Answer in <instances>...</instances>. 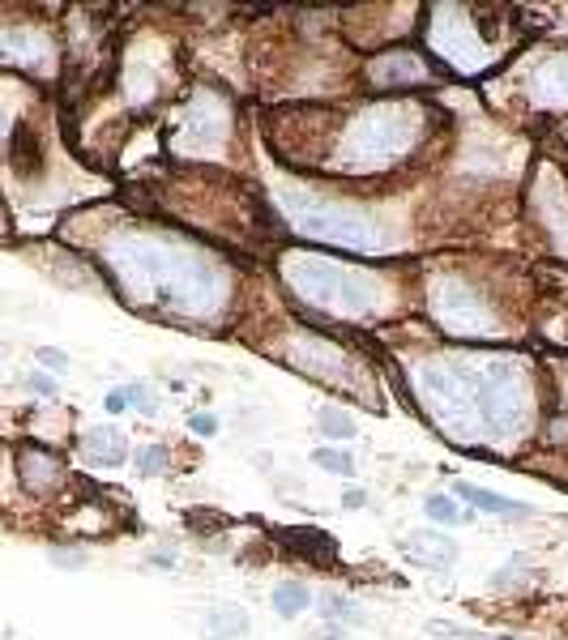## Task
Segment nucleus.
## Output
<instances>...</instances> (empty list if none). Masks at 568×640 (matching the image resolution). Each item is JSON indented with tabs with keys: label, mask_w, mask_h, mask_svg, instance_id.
I'll list each match as a JSON object with an SVG mask.
<instances>
[{
	"label": "nucleus",
	"mask_w": 568,
	"mask_h": 640,
	"mask_svg": "<svg viewBox=\"0 0 568 640\" xmlns=\"http://www.w3.org/2000/svg\"><path fill=\"white\" fill-rule=\"evenodd\" d=\"M342 504H346V508H364L368 500H364V491H346V495H342Z\"/></svg>",
	"instance_id": "obj_26"
},
{
	"label": "nucleus",
	"mask_w": 568,
	"mask_h": 640,
	"mask_svg": "<svg viewBox=\"0 0 568 640\" xmlns=\"http://www.w3.org/2000/svg\"><path fill=\"white\" fill-rule=\"evenodd\" d=\"M188 427H193L197 436H214V431H218V419H214V414H193V419H188Z\"/></svg>",
	"instance_id": "obj_24"
},
{
	"label": "nucleus",
	"mask_w": 568,
	"mask_h": 640,
	"mask_svg": "<svg viewBox=\"0 0 568 640\" xmlns=\"http://www.w3.org/2000/svg\"><path fill=\"white\" fill-rule=\"evenodd\" d=\"M18 474L26 491H52L60 478H65V461L56 453H47L39 444H22L18 448Z\"/></svg>",
	"instance_id": "obj_8"
},
{
	"label": "nucleus",
	"mask_w": 568,
	"mask_h": 640,
	"mask_svg": "<svg viewBox=\"0 0 568 640\" xmlns=\"http://www.w3.org/2000/svg\"><path fill=\"white\" fill-rule=\"evenodd\" d=\"M167 461H171V453H167V448H159V444H150V448H137V470L146 474V478L163 474V470H167Z\"/></svg>",
	"instance_id": "obj_20"
},
{
	"label": "nucleus",
	"mask_w": 568,
	"mask_h": 640,
	"mask_svg": "<svg viewBox=\"0 0 568 640\" xmlns=\"http://www.w3.org/2000/svg\"><path fill=\"white\" fill-rule=\"evenodd\" d=\"M453 495H462V500L470 508H479V512H496V517H526V512H530V504L509 500V495H496V491H487V487H475V483H466V478H457V483H453Z\"/></svg>",
	"instance_id": "obj_12"
},
{
	"label": "nucleus",
	"mask_w": 568,
	"mask_h": 640,
	"mask_svg": "<svg viewBox=\"0 0 568 640\" xmlns=\"http://www.w3.org/2000/svg\"><path fill=\"white\" fill-rule=\"evenodd\" d=\"M107 410H112V414L129 410V402H124V393H120V389H116V393H107Z\"/></svg>",
	"instance_id": "obj_25"
},
{
	"label": "nucleus",
	"mask_w": 568,
	"mask_h": 640,
	"mask_svg": "<svg viewBox=\"0 0 568 640\" xmlns=\"http://www.w3.org/2000/svg\"><path fill=\"white\" fill-rule=\"evenodd\" d=\"M299 231L325 239V244H338V248H351V252H368L376 244V235L368 227V218L351 210V205H325V201H304L295 210Z\"/></svg>",
	"instance_id": "obj_4"
},
{
	"label": "nucleus",
	"mask_w": 568,
	"mask_h": 640,
	"mask_svg": "<svg viewBox=\"0 0 568 640\" xmlns=\"http://www.w3.org/2000/svg\"><path fill=\"white\" fill-rule=\"evenodd\" d=\"M26 384H30V393H39V397H52V393H56V380L43 376V372H30Z\"/></svg>",
	"instance_id": "obj_23"
},
{
	"label": "nucleus",
	"mask_w": 568,
	"mask_h": 640,
	"mask_svg": "<svg viewBox=\"0 0 568 640\" xmlns=\"http://www.w3.org/2000/svg\"><path fill=\"white\" fill-rule=\"evenodd\" d=\"M287 278L299 295L317 308H329V312H342V316H364L376 308V286L372 278L355 274L346 265H334V261H291L287 265Z\"/></svg>",
	"instance_id": "obj_1"
},
{
	"label": "nucleus",
	"mask_w": 568,
	"mask_h": 640,
	"mask_svg": "<svg viewBox=\"0 0 568 640\" xmlns=\"http://www.w3.org/2000/svg\"><path fill=\"white\" fill-rule=\"evenodd\" d=\"M82 453L86 461H99V466H124L129 461V444L116 427H90L82 436Z\"/></svg>",
	"instance_id": "obj_10"
},
{
	"label": "nucleus",
	"mask_w": 568,
	"mask_h": 640,
	"mask_svg": "<svg viewBox=\"0 0 568 640\" xmlns=\"http://www.w3.org/2000/svg\"><path fill=\"white\" fill-rule=\"evenodd\" d=\"M410 141V116L398 107L389 111H372L351 128V141H346V154L355 163H376V158H393Z\"/></svg>",
	"instance_id": "obj_5"
},
{
	"label": "nucleus",
	"mask_w": 568,
	"mask_h": 640,
	"mask_svg": "<svg viewBox=\"0 0 568 640\" xmlns=\"http://www.w3.org/2000/svg\"><path fill=\"white\" fill-rule=\"evenodd\" d=\"M35 363L47 367V372H69V355L65 350H56V346H35Z\"/></svg>",
	"instance_id": "obj_21"
},
{
	"label": "nucleus",
	"mask_w": 568,
	"mask_h": 640,
	"mask_svg": "<svg viewBox=\"0 0 568 640\" xmlns=\"http://www.w3.org/2000/svg\"><path fill=\"white\" fill-rule=\"evenodd\" d=\"M402 555H406V564H415L423 572H449L457 564V542L449 534H440V530H415V534H406L402 542Z\"/></svg>",
	"instance_id": "obj_6"
},
{
	"label": "nucleus",
	"mask_w": 568,
	"mask_h": 640,
	"mask_svg": "<svg viewBox=\"0 0 568 640\" xmlns=\"http://www.w3.org/2000/svg\"><path fill=\"white\" fill-rule=\"evenodd\" d=\"M312 461H317L325 474H338V478H351L355 474V457L346 453V448H317Z\"/></svg>",
	"instance_id": "obj_18"
},
{
	"label": "nucleus",
	"mask_w": 568,
	"mask_h": 640,
	"mask_svg": "<svg viewBox=\"0 0 568 640\" xmlns=\"http://www.w3.org/2000/svg\"><path fill=\"white\" fill-rule=\"evenodd\" d=\"M372 86L381 90H398V86H410V82H428V69H423V60L415 52H381L372 60Z\"/></svg>",
	"instance_id": "obj_7"
},
{
	"label": "nucleus",
	"mask_w": 568,
	"mask_h": 640,
	"mask_svg": "<svg viewBox=\"0 0 568 640\" xmlns=\"http://www.w3.org/2000/svg\"><path fill=\"white\" fill-rule=\"evenodd\" d=\"M423 512H428L432 521H440V525H462L470 517V512L457 504L453 495H428V500H423Z\"/></svg>",
	"instance_id": "obj_16"
},
{
	"label": "nucleus",
	"mask_w": 568,
	"mask_h": 640,
	"mask_svg": "<svg viewBox=\"0 0 568 640\" xmlns=\"http://www.w3.org/2000/svg\"><path fill=\"white\" fill-rule=\"evenodd\" d=\"M120 393H124V402H129V410H137V414H146V419H150L154 410H159V397H154V389H150L146 380H137V384H124Z\"/></svg>",
	"instance_id": "obj_19"
},
{
	"label": "nucleus",
	"mask_w": 568,
	"mask_h": 640,
	"mask_svg": "<svg viewBox=\"0 0 568 640\" xmlns=\"http://www.w3.org/2000/svg\"><path fill=\"white\" fill-rule=\"evenodd\" d=\"M475 406H479V419L487 431L496 436H509L522 423V406H526V393H522V380H517V367L513 363H483L475 372Z\"/></svg>",
	"instance_id": "obj_3"
},
{
	"label": "nucleus",
	"mask_w": 568,
	"mask_h": 640,
	"mask_svg": "<svg viewBox=\"0 0 568 640\" xmlns=\"http://www.w3.org/2000/svg\"><path fill=\"white\" fill-rule=\"evenodd\" d=\"M317 431L325 440H355V419L346 410H338V406H325V410H317Z\"/></svg>",
	"instance_id": "obj_15"
},
{
	"label": "nucleus",
	"mask_w": 568,
	"mask_h": 640,
	"mask_svg": "<svg viewBox=\"0 0 568 640\" xmlns=\"http://www.w3.org/2000/svg\"><path fill=\"white\" fill-rule=\"evenodd\" d=\"M317 606H321V615L325 619H342V623H364V611L351 602V598H342V594H321L317 598Z\"/></svg>",
	"instance_id": "obj_17"
},
{
	"label": "nucleus",
	"mask_w": 568,
	"mask_h": 640,
	"mask_svg": "<svg viewBox=\"0 0 568 640\" xmlns=\"http://www.w3.org/2000/svg\"><path fill=\"white\" fill-rule=\"evenodd\" d=\"M423 397L432 402L436 419L445 423L449 436H466L479 431V406H475V372L462 363H436L423 372Z\"/></svg>",
	"instance_id": "obj_2"
},
{
	"label": "nucleus",
	"mask_w": 568,
	"mask_h": 640,
	"mask_svg": "<svg viewBox=\"0 0 568 640\" xmlns=\"http://www.w3.org/2000/svg\"><path fill=\"white\" fill-rule=\"evenodd\" d=\"M270 602H274V611H278L282 619H295V615H304L308 606H312V589H308L304 581H278L274 594H270Z\"/></svg>",
	"instance_id": "obj_14"
},
{
	"label": "nucleus",
	"mask_w": 568,
	"mask_h": 640,
	"mask_svg": "<svg viewBox=\"0 0 568 640\" xmlns=\"http://www.w3.org/2000/svg\"><path fill=\"white\" fill-rule=\"evenodd\" d=\"M436 312L440 320H445L449 329H466V333H479V295H470V291H440L436 295Z\"/></svg>",
	"instance_id": "obj_9"
},
{
	"label": "nucleus",
	"mask_w": 568,
	"mask_h": 640,
	"mask_svg": "<svg viewBox=\"0 0 568 640\" xmlns=\"http://www.w3.org/2000/svg\"><path fill=\"white\" fill-rule=\"evenodd\" d=\"M248 628H252V619L240 606H210L201 615V640H240L248 636Z\"/></svg>",
	"instance_id": "obj_11"
},
{
	"label": "nucleus",
	"mask_w": 568,
	"mask_h": 640,
	"mask_svg": "<svg viewBox=\"0 0 568 640\" xmlns=\"http://www.w3.org/2000/svg\"><path fill=\"white\" fill-rule=\"evenodd\" d=\"M52 559H56V568H69V572L86 568V551H77V547H52Z\"/></svg>",
	"instance_id": "obj_22"
},
{
	"label": "nucleus",
	"mask_w": 568,
	"mask_h": 640,
	"mask_svg": "<svg viewBox=\"0 0 568 640\" xmlns=\"http://www.w3.org/2000/svg\"><path fill=\"white\" fill-rule=\"evenodd\" d=\"M282 542H287V547H295L299 555L317 559L321 568H334L338 547H334V538H329L325 530H282Z\"/></svg>",
	"instance_id": "obj_13"
}]
</instances>
